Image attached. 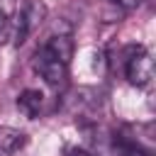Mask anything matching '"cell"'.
<instances>
[{
    "label": "cell",
    "instance_id": "cell-4",
    "mask_svg": "<svg viewBox=\"0 0 156 156\" xmlns=\"http://www.w3.org/2000/svg\"><path fill=\"white\" fill-rule=\"evenodd\" d=\"M44 49H46L54 58H58V61H63V63H68L71 56H73V41H71L68 34H54V37H49V39L44 41Z\"/></svg>",
    "mask_w": 156,
    "mask_h": 156
},
{
    "label": "cell",
    "instance_id": "cell-6",
    "mask_svg": "<svg viewBox=\"0 0 156 156\" xmlns=\"http://www.w3.org/2000/svg\"><path fill=\"white\" fill-rule=\"evenodd\" d=\"M22 12V17H24V22H27V29L32 32L37 24H41L44 22V17H46V7L39 2V0H27V5L20 10Z\"/></svg>",
    "mask_w": 156,
    "mask_h": 156
},
{
    "label": "cell",
    "instance_id": "cell-2",
    "mask_svg": "<svg viewBox=\"0 0 156 156\" xmlns=\"http://www.w3.org/2000/svg\"><path fill=\"white\" fill-rule=\"evenodd\" d=\"M124 73H127V80L136 88H146L154 78V61L151 56L136 46V49H129V56H127V66H124Z\"/></svg>",
    "mask_w": 156,
    "mask_h": 156
},
{
    "label": "cell",
    "instance_id": "cell-1",
    "mask_svg": "<svg viewBox=\"0 0 156 156\" xmlns=\"http://www.w3.org/2000/svg\"><path fill=\"white\" fill-rule=\"evenodd\" d=\"M32 68L51 85V88H63L66 85V78H68V63L54 58L44 46L37 49V54L32 56Z\"/></svg>",
    "mask_w": 156,
    "mask_h": 156
},
{
    "label": "cell",
    "instance_id": "cell-3",
    "mask_svg": "<svg viewBox=\"0 0 156 156\" xmlns=\"http://www.w3.org/2000/svg\"><path fill=\"white\" fill-rule=\"evenodd\" d=\"M24 144H27V134H24L22 129L7 127V124L0 127V156H12V154H17Z\"/></svg>",
    "mask_w": 156,
    "mask_h": 156
},
{
    "label": "cell",
    "instance_id": "cell-8",
    "mask_svg": "<svg viewBox=\"0 0 156 156\" xmlns=\"http://www.w3.org/2000/svg\"><path fill=\"white\" fill-rule=\"evenodd\" d=\"M119 7H124V10H134V7H139L144 0H115Z\"/></svg>",
    "mask_w": 156,
    "mask_h": 156
},
{
    "label": "cell",
    "instance_id": "cell-9",
    "mask_svg": "<svg viewBox=\"0 0 156 156\" xmlns=\"http://www.w3.org/2000/svg\"><path fill=\"white\" fill-rule=\"evenodd\" d=\"M68 156H93V154H88L85 149H71V151H68Z\"/></svg>",
    "mask_w": 156,
    "mask_h": 156
},
{
    "label": "cell",
    "instance_id": "cell-5",
    "mask_svg": "<svg viewBox=\"0 0 156 156\" xmlns=\"http://www.w3.org/2000/svg\"><path fill=\"white\" fill-rule=\"evenodd\" d=\"M41 105H44V95H41L39 90H34V88H27V90H22V93L17 95V107H20V112L27 115L29 119L39 117Z\"/></svg>",
    "mask_w": 156,
    "mask_h": 156
},
{
    "label": "cell",
    "instance_id": "cell-7",
    "mask_svg": "<svg viewBox=\"0 0 156 156\" xmlns=\"http://www.w3.org/2000/svg\"><path fill=\"white\" fill-rule=\"evenodd\" d=\"M10 37V17L5 15V10H0V41H5Z\"/></svg>",
    "mask_w": 156,
    "mask_h": 156
}]
</instances>
